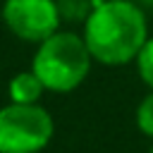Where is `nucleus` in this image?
<instances>
[{"label": "nucleus", "instance_id": "1", "mask_svg": "<svg viewBox=\"0 0 153 153\" xmlns=\"http://www.w3.org/2000/svg\"><path fill=\"white\" fill-rule=\"evenodd\" d=\"M93 62L122 67L136 60L148 38L146 12L136 0H100L81 31Z\"/></svg>", "mask_w": 153, "mask_h": 153}, {"label": "nucleus", "instance_id": "2", "mask_svg": "<svg viewBox=\"0 0 153 153\" xmlns=\"http://www.w3.org/2000/svg\"><path fill=\"white\" fill-rule=\"evenodd\" d=\"M91 65L93 57L84 36L62 29L36 43V53L31 60V69L50 93H69L79 88L86 81Z\"/></svg>", "mask_w": 153, "mask_h": 153}, {"label": "nucleus", "instance_id": "3", "mask_svg": "<svg viewBox=\"0 0 153 153\" xmlns=\"http://www.w3.org/2000/svg\"><path fill=\"white\" fill-rule=\"evenodd\" d=\"M53 134V115L41 103H7L0 108V153H41Z\"/></svg>", "mask_w": 153, "mask_h": 153}, {"label": "nucleus", "instance_id": "4", "mask_svg": "<svg viewBox=\"0 0 153 153\" xmlns=\"http://www.w3.org/2000/svg\"><path fill=\"white\" fill-rule=\"evenodd\" d=\"M0 19L5 29L24 43H41L62 24L57 0H5Z\"/></svg>", "mask_w": 153, "mask_h": 153}, {"label": "nucleus", "instance_id": "5", "mask_svg": "<svg viewBox=\"0 0 153 153\" xmlns=\"http://www.w3.org/2000/svg\"><path fill=\"white\" fill-rule=\"evenodd\" d=\"M48 88L43 86V81L36 76L33 69H24L17 72L10 84H7V98L10 103H41L43 93Z\"/></svg>", "mask_w": 153, "mask_h": 153}, {"label": "nucleus", "instance_id": "6", "mask_svg": "<svg viewBox=\"0 0 153 153\" xmlns=\"http://www.w3.org/2000/svg\"><path fill=\"white\" fill-rule=\"evenodd\" d=\"M98 2H100V0H57V10H60L62 22L84 24L86 17L93 12V7H96Z\"/></svg>", "mask_w": 153, "mask_h": 153}, {"label": "nucleus", "instance_id": "7", "mask_svg": "<svg viewBox=\"0 0 153 153\" xmlns=\"http://www.w3.org/2000/svg\"><path fill=\"white\" fill-rule=\"evenodd\" d=\"M134 122L143 136L153 139V88H148V93L139 100V105L134 110Z\"/></svg>", "mask_w": 153, "mask_h": 153}, {"label": "nucleus", "instance_id": "8", "mask_svg": "<svg viewBox=\"0 0 153 153\" xmlns=\"http://www.w3.org/2000/svg\"><path fill=\"white\" fill-rule=\"evenodd\" d=\"M134 65H136L139 79H141L148 88H153V36L146 38V43L141 45V50H139Z\"/></svg>", "mask_w": 153, "mask_h": 153}, {"label": "nucleus", "instance_id": "9", "mask_svg": "<svg viewBox=\"0 0 153 153\" xmlns=\"http://www.w3.org/2000/svg\"><path fill=\"white\" fill-rule=\"evenodd\" d=\"M136 2H139L143 10H146V7H148V10H153V0H136Z\"/></svg>", "mask_w": 153, "mask_h": 153}, {"label": "nucleus", "instance_id": "10", "mask_svg": "<svg viewBox=\"0 0 153 153\" xmlns=\"http://www.w3.org/2000/svg\"><path fill=\"white\" fill-rule=\"evenodd\" d=\"M148 153H153V146H151V151H148Z\"/></svg>", "mask_w": 153, "mask_h": 153}]
</instances>
